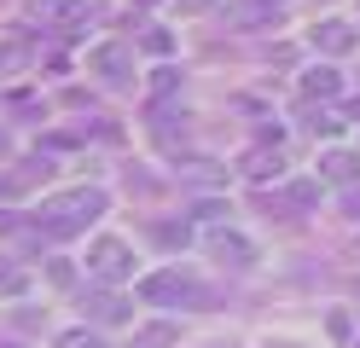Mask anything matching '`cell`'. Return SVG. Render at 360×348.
Returning a JSON list of instances; mask_svg holds the SVG:
<instances>
[{"label": "cell", "mask_w": 360, "mask_h": 348, "mask_svg": "<svg viewBox=\"0 0 360 348\" xmlns=\"http://www.w3.org/2000/svg\"><path fill=\"white\" fill-rule=\"evenodd\" d=\"M105 215V192L99 186H76V192H58L35 209V221L53 232V238H64V232H82L87 221H99Z\"/></svg>", "instance_id": "1"}, {"label": "cell", "mask_w": 360, "mask_h": 348, "mask_svg": "<svg viewBox=\"0 0 360 348\" xmlns=\"http://www.w3.org/2000/svg\"><path fill=\"white\" fill-rule=\"evenodd\" d=\"M140 296L157 302V308H192V302H204V285L192 273H180V267H163V273L140 278Z\"/></svg>", "instance_id": "2"}, {"label": "cell", "mask_w": 360, "mask_h": 348, "mask_svg": "<svg viewBox=\"0 0 360 348\" xmlns=\"http://www.w3.org/2000/svg\"><path fill=\"white\" fill-rule=\"evenodd\" d=\"M87 273L99 285H122V278H134V250L122 238H94L87 244Z\"/></svg>", "instance_id": "3"}, {"label": "cell", "mask_w": 360, "mask_h": 348, "mask_svg": "<svg viewBox=\"0 0 360 348\" xmlns=\"http://www.w3.org/2000/svg\"><path fill=\"white\" fill-rule=\"evenodd\" d=\"M267 215H308L314 203H320V180H285V186H274V192H262L256 198Z\"/></svg>", "instance_id": "4"}, {"label": "cell", "mask_w": 360, "mask_h": 348, "mask_svg": "<svg viewBox=\"0 0 360 348\" xmlns=\"http://www.w3.org/2000/svg\"><path fill=\"white\" fill-rule=\"evenodd\" d=\"M87 64H94L110 87H128V82H134V53H128L122 41H105V46H94V53H87Z\"/></svg>", "instance_id": "5"}, {"label": "cell", "mask_w": 360, "mask_h": 348, "mask_svg": "<svg viewBox=\"0 0 360 348\" xmlns=\"http://www.w3.org/2000/svg\"><path fill=\"white\" fill-rule=\"evenodd\" d=\"M30 12H35V23H87L94 18V6H87V0H30Z\"/></svg>", "instance_id": "6"}, {"label": "cell", "mask_w": 360, "mask_h": 348, "mask_svg": "<svg viewBox=\"0 0 360 348\" xmlns=\"http://www.w3.org/2000/svg\"><path fill=\"white\" fill-rule=\"evenodd\" d=\"M210 255H215V262H233V267H250V262H256V244L238 238V232H215V238H210Z\"/></svg>", "instance_id": "7"}, {"label": "cell", "mask_w": 360, "mask_h": 348, "mask_svg": "<svg viewBox=\"0 0 360 348\" xmlns=\"http://www.w3.org/2000/svg\"><path fill=\"white\" fill-rule=\"evenodd\" d=\"M320 174L337 180V186H354L360 180V157L354 151H320Z\"/></svg>", "instance_id": "8"}, {"label": "cell", "mask_w": 360, "mask_h": 348, "mask_svg": "<svg viewBox=\"0 0 360 348\" xmlns=\"http://www.w3.org/2000/svg\"><path fill=\"white\" fill-rule=\"evenodd\" d=\"M314 46L337 58V53H349V46H354V30H349V23H337V18L331 23H314Z\"/></svg>", "instance_id": "9"}, {"label": "cell", "mask_w": 360, "mask_h": 348, "mask_svg": "<svg viewBox=\"0 0 360 348\" xmlns=\"http://www.w3.org/2000/svg\"><path fill=\"white\" fill-rule=\"evenodd\" d=\"M302 93H308V99H337V93H343V76H337L331 64H314L302 76Z\"/></svg>", "instance_id": "10"}, {"label": "cell", "mask_w": 360, "mask_h": 348, "mask_svg": "<svg viewBox=\"0 0 360 348\" xmlns=\"http://www.w3.org/2000/svg\"><path fill=\"white\" fill-rule=\"evenodd\" d=\"M244 174H250V180H279V174H285V157L262 146V151H250V157H244Z\"/></svg>", "instance_id": "11"}, {"label": "cell", "mask_w": 360, "mask_h": 348, "mask_svg": "<svg viewBox=\"0 0 360 348\" xmlns=\"http://www.w3.org/2000/svg\"><path fill=\"white\" fill-rule=\"evenodd\" d=\"M290 6V0H238V18L244 23H267V18H279Z\"/></svg>", "instance_id": "12"}, {"label": "cell", "mask_w": 360, "mask_h": 348, "mask_svg": "<svg viewBox=\"0 0 360 348\" xmlns=\"http://www.w3.org/2000/svg\"><path fill=\"white\" fill-rule=\"evenodd\" d=\"M35 58V46L30 41H6V46H0V76H12V70H24Z\"/></svg>", "instance_id": "13"}, {"label": "cell", "mask_w": 360, "mask_h": 348, "mask_svg": "<svg viewBox=\"0 0 360 348\" xmlns=\"http://www.w3.org/2000/svg\"><path fill=\"white\" fill-rule=\"evenodd\" d=\"M180 331H174V325H146V331L140 337H134V348H169Z\"/></svg>", "instance_id": "14"}, {"label": "cell", "mask_w": 360, "mask_h": 348, "mask_svg": "<svg viewBox=\"0 0 360 348\" xmlns=\"http://www.w3.org/2000/svg\"><path fill=\"white\" fill-rule=\"evenodd\" d=\"M53 348H105V337L99 331H58Z\"/></svg>", "instance_id": "15"}, {"label": "cell", "mask_w": 360, "mask_h": 348, "mask_svg": "<svg viewBox=\"0 0 360 348\" xmlns=\"http://www.w3.org/2000/svg\"><path fill=\"white\" fill-rule=\"evenodd\" d=\"M94 314L117 325V319H128V302H122V296H94Z\"/></svg>", "instance_id": "16"}, {"label": "cell", "mask_w": 360, "mask_h": 348, "mask_svg": "<svg viewBox=\"0 0 360 348\" xmlns=\"http://www.w3.org/2000/svg\"><path fill=\"white\" fill-rule=\"evenodd\" d=\"M169 46H174V41H169V30H146V53H157V58H163Z\"/></svg>", "instance_id": "17"}, {"label": "cell", "mask_w": 360, "mask_h": 348, "mask_svg": "<svg viewBox=\"0 0 360 348\" xmlns=\"http://www.w3.org/2000/svg\"><path fill=\"white\" fill-rule=\"evenodd\" d=\"M0 290H24V273H12V262H0Z\"/></svg>", "instance_id": "18"}, {"label": "cell", "mask_w": 360, "mask_h": 348, "mask_svg": "<svg viewBox=\"0 0 360 348\" xmlns=\"http://www.w3.org/2000/svg\"><path fill=\"white\" fill-rule=\"evenodd\" d=\"M151 93H157V99H163V93H174V70H157V76H151Z\"/></svg>", "instance_id": "19"}, {"label": "cell", "mask_w": 360, "mask_h": 348, "mask_svg": "<svg viewBox=\"0 0 360 348\" xmlns=\"http://www.w3.org/2000/svg\"><path fill=\"white\" fill-rule=\"evenodd\" d=\"M343 209H349V215H360V192H349V198H343Z\"/></svg>", "instance_id": "20"}, {"label": "cell", "mask_w": 360, "mask_h": 348, "mask_svg": "<svg viewBox=\"0 0 360 348\" xmlns=\"http://www.w3.org/2000/svg\"><path fill=\"white\" fill-rule=\"evenodd\" d=\"M0 348H24V342H0Z\"/></svg>", "instance_id": "21"}, {"label": "cell", "mask_w": 360, "mask_h": 348, "mask_svg": "<svg viewBox=\"0 0 360 348\" xmlns=\"http://www.w3.org/2000/svg\"><path fill=\"white\" fill-rule=\"evenodd\" d=\"M0 151H6V134H0Z\"/></svg>", "instance_id": "22"}]
</instances>
